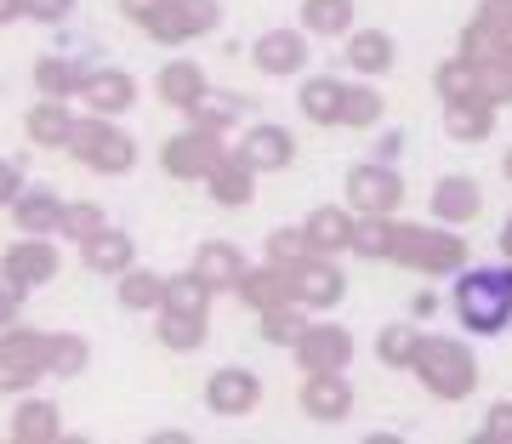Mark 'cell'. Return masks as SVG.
<instances>
[{
  "label": "cell",
  "instance_id": "obj_1",
  "mask_svg": "<svg viewBox=\"0 0 512 444\" xmlns=\"http://www.w3.org/2000/svg\"><path fill=\"white\" fill-rule=\"evenodd\" d=\"M456 319L473 336H501L512 331V262L495 268H461L456 274Z\"/></svg>",
  "mask_w": 512,
  "mask_h": 444
},
{
  "label": "cell",
  "instance_id": "obj_2",
  "mask_svg": "<svg viewBox=\"0 0 512 444\" xmlns=\"http://www.w3.org/2000/svg\"><path fill=\"white\" fill-rule=\"evenodd\" d=\"M387 262H399L410 274H461L467 268V240L444 222H399L387 234Z\"/></svg>",
  "mask_w": 512,
  "mask_h": 444
},
{
  "label": "cell",
  "instance_id": "obj_3",
  "mask_svg": "<svg viewBox=\"0 0 512 444\" xmlns=\"http://www.w3.org/2000/svg\"><path fill=\"white\" fill-rule=\"evenodd\" d=\"M416 382L433 399H444V405H456V399H467V393L478 388V359L467 342H456V336H421L416 348Z\"/></svg>",
  "mask_w": 512,
  "mask_h": 444
},
{
  "label": "cell",
  "instance_id": "obj_4",
  "mask_svg": "<svg viewBox=\"0 0 512 444\" xmlns=\"http://www.w3.org/2000/svg\"><path fill=\"white\" fill-rule=\"evenodd\" d=\"M69 154H74L86 171H97V177H126V171L137 166V143H131V137L114 126V120H103V114L74 120Z\"/></svg>",
  "mask_w": 512,
  "mask_h": 444
},
{
  "label": "cell",
  "instance_id": "obj_5",
  "mask_svg": "<svg viewBox=\"0 0 512 444\" xmlns=\"http://www.w3.org/2000/svg\"><path fill=\"white\" fill-rule=\"evenodd\" d=\"M461 52L473 57L478 69V97L484 103H512V35H490V29H478V23H467L461 29Z\"/></svg>",
  "mask_w": 512,
  "mask_h": 444
},
{
  "label": "cell",
  "instance_id": "obj_6",
  "mask_svg": "<svg viewBox=\"0 0 512 444\" xmlns=\"http://www.w3.org/2000/svg\"><path fill=\"white\" fill-rule=\"evenodd\" d=\"M222 23V6L217 0H160V12H148L137 29L160 46H188V40L211 35Z\"/></svg>",
  "mask_w": 512,
  "mask_h": 444
},
{
  "label": "cell",
  "instance_id": "obj_7",
  "mask_svg": "<svg viewBox=\"0 0 512 444\" xmlns=\"http://www.w3.org/2000/svg\"><path fill=\"white\" fill-rule=\"evenodd\" d=\"M342 194H348V205L359 217H399L404 177L387 166V160H365V166H353L348 177H342Z\"/></svg>",
  "mask_w": 512,
  "mask_h": 444
},
{
  "label": "cell",
  "instance_id": "obj_8",
  "mask_svg": "<svg viewBox=\"0 0 512 444\" xmlns=\"http://www.w3.org/2000/svg\"><path fill=\"white\" fill-rule=\"evenodd\" d=\"M46 336L52 331H0V393H29L46 376Z\"/></svg>",
  "mask_w": 512,
  "mask_h": 444
},
{
  "label": "cell",
  "instance_id": "obj_9",
  "mask_svg": "<svg viewBox=\"0 0 512 444\" xmlns=\"http://www.w3.org/2000/svg\"><path fill=\"white\" fill-rule=\"evenodd\" d=\"M222 154H228V148H222L217 131L188 126V131H177V137L160 148V171H165V177H177V183H205Z\"/></svg>",
  "mask_w": 512,
  "mask_h": 444
},
{
  "label": "cell",
  "instance_id": "obj_10",
  "mask_svg": "<svg viewBox=\"0 0 512 444\" xmlns=\"http://www.w3.org/2000/svg\"><path fill=\"white\" fill-rule=\"evenodd\" d=\"M63 257H57L52 240H40V234H23L6 257H0V279L6 285H18V291H40V285H52Z\"/></svg>",
  "mask_w": 512,
  "mask_h": 444
},
{
  "label": "cell",
  "instance_id": "obj_11",
  "mask_svg": "<svg viewBox=\"0 0 512 444\" xmlns=\"http://www.w3.org/2000/svg\"><path fill=\"white\" fill-rule=\"evenodd\" d=\"M302 416L319 427H336L353 416V388L342 370H308L302 376Z\"/></svg>",
  "mask_w": 512,
  "mask_h": 444
},
{
  "label": "cell",
  "instance_id": "obj_12",
  "mask_svg": "<svg viewBox=\"0 0 512 444\" xmlns=\"http://www.w3.org/2000/svg\"><path fill=\"white\" fill-rule=\"evenodd\" d=\"M256 405H262L256 370H245V365L211 370V382H205V410H211V416H251Z\"/></svg>",
  "mask_w": 512,
  "mask_h": 444
},
{
  "label": "cell",
  "instance_id": "obj_13",
  "mask_svg": "<svg viewBox=\"0 0 512 444\" xmlns=\"http://www.w3.org/2000/svg\"><path fill=\"white\" fill-rule=\"evenodd\" d=\"M291 353H296V365H302V376H308V370H348L353 365V336L325 319V325H308V331L296 336Z\"/></svg>",
  "mask_w": 512,
  "mask_h": 444
},
{
  "label": "cell",
  "instance_id": "obj_14",
  "mask_svg": "<svg viewBox=\"0 0 512 444\" xmlns=\"http://www.w3.org/2000/svg\"><path fill=\"white\" fill-rule=\"evenodd\" d=\"M234 154L256 171V177H268V171H285V166L296 160V137H291L285 126H268V120H256V126H245V137H239Z\"/></svg>",
  "mask_w": 512,
  "mask_h": 444
},
{
  "label": "cell",
  "instance_id": "obj_15",
  "mask_svg": "<svg viewBox=\"0 0 512 444\" xmlns=\"http://www.w3.org/2000/svg\"><path fill=\"white\" fill-rule=\"evenodd\" d=\"M291 291L308 314H325V308H336L348 296V279H342V268L330 257H308L302 268H291Z\"/></svg>",
  "mask_w": 512,
  "mask_h": 444
},
{
  "label": "cell",
  "instance_id": "obj_16",
  "mask_svg": "<svg viewBox=\"0 0 512 444\" xmlns=\"http://www.w3.org/2000/svg\"><path fill=\"white\" fill-rule=\"evenodd\" d=\"M251 63L262 74H274V80H296L302 63H308V29H268V35H256Z\"/></svg>",
  "mask_w": 512,
  "mask_h": 444
},
{
  "label": "cell",
  "instance_id": "obj_17",
  "mask_svg": "<svg viewBox=\"0 0 512 444\" xmlns=\"http://www.w3.org/2000/svg\"><path fill=\"white\" fill-rule=\"evenodd\" d=\"M80 103H86V114H103V120H120V114L137 103V80H131L126 69H86V80H80Z\"/></svg>",
  "mask_w": 512,
  "mask_h": 444
},
{
  "label": "cell",
  "instance_id": "obj_18",
  "mask_svg": "<svg viewBox=\"0 0 512 444\" xmlns=\"http://www.w3.org/2000/svg\"><path fill=\"white\" fill-rule=\"evenodd\" d=\"M478 211H484V188H478V177L450 171V177L433 183V222H444V228H467Z\"/></svg>",
  "mask_w": 512,
  "mask_h": 444
},
{
  "label": "cell",
  "instance_id": "obj_19",
  "mask_svg": "<svg viewBox=\"0 0 512 444\" xmlns=\"http://www.w3.org/2000/svg\"><path fill=\"white\" fill-rule=\"evenodd\" d=\"M154 92H160L165 109H194L205 92H211V80H205V69L194 63V57H171L160 74H154Z\"/></svg>",
  "mask_w": 512,
  "mask_h": 444
},
{
  "label": "cell",
  "instance_id": "obj_20",
  "mask_svg": "<svg viewBox=\"0 0 512 444\" xmlns=\"http://www.w3.org/2000/svg\"><path fill=\"white\" fill-rule=\"evenodd\" d=\"M80 262H86L92 274L120 279V274L131 268V262H137V245H131L126 228H109V222H103V228H97L92 240H80Z\"/></svg>",
  "mask_w": 512,
  "mask_h": 444
},
{
  "label": "cell",
  "instance_id": "obj_21",
  "mask_svg": "<svg viewBox=\"0 0 512 444\" xmlns=\"http://www.w3.org/2000/svg\"><path fill=\"white\" fill-rule=\"evenodd\" d=\"M234 291H239V302H245L251 314H268V308H279V302H296L291 268H274V262H262V268H245Z\"/></svg>",
  "mask_w": 512,
  "mask_h": 444
},
{
  "label": "cell",
  "instance_id": "obj_22",
  "mask_svg": "<svg viewBox=\"0 0 512 444\" xmlns=\"http://www.w3.org/2000/svg\"><path fill=\"white\" fill-rule=\"evenodd\" d=\"M353 205H319V211H308V222H302V234H308L313 257H336V251H348L353 245Z\"/></svg>",
  "mask_w": 512,
  "mask_h": 444
},
{
  "label": "cell",
  "instance_id": "obj_23",
  "mask_svg": "<svg viewBox=\"0 0 512 444\" xmlns=\"http://www.w3.org/2000/svg\"><path fill=\"white\" fill-rule=\"evenodd\" d=\"M23 131H29V143L35 148H69V131H74L69 97H40V103H29Z\"/></svg>",
  "mask_w": 512,
  "mask_h": 444
},
{
  "label": "cell",
  "instance_id": "obj_24",
  "mask_svg": "<svg viewBox=\"0 0 512 444\" xmlns=\"http://www.w3.org/2000/svg\"><path fill=\"white\" fill-rule=\"evenodd\" d=\"M12 222H18V234H40V240H57V217H63V194L52 188H23L18 200L6 205Z\"/></svg>",
  "mask_w": 512,
  "mask_h": 444
},
{
  "label": "cell",
  "instance_id": "obj_25",
  "mask_svg": "<svg viewBox=\"0 0 512 444\" xmlns=\"http://www.w3.org/2000/svg\"><path fill=\"white\" fill-rule=\"evenodd\" d=\"M393 63H399V46H393L387 29H353V35H348V69L353 74L376 80V74H387Z\"/></svg>",
  "mask_w": 512,
  "mask_h": 444
},
{
  "label": "cell",
  "instance_id": "obj_26",
  "mask_svg": "<svg viewBox=\"0 0 512 444\" xmlns=\"http://www.w3.org/2000/svg\"><path fill=\"white\" fill-rule=\"evenodd\" d=\"M205 188H211V200H217V205H228V211H239V205H245V200L256 194V171L245 166V160H239L234 148H228V154H222L217 166H211V177H205Z\"/></svg>",
  "mask_w": 512,
  "mask_h": 444
},
{
  "label": "cell",
  "instance_id": "obj_27",
  "mask_svg": "<svg viewBox=\"0 0 512 444\" xmlns=\"http://www.w3.org/2000/svg\"><path fill=\"white\" fill-rule=\"evenodd\" d=\"M342 80H330V74H313V80H302V92H296V109H302V120L308 126H342Z\"/></svg>",
  "mask_w": 512,
  "mask_h": 444
},
{
  "label": "cell",
  "instance_id": "obj_28",
  "mask_svg": "<svg viewBox=\"0 0 512 444\" xmlns=\"http://www.w3.org/2000/svg\"><path fill=\"white\" fill-rule=\"evenodd\" d=\"M12 439H18V444H57V439H63V416H57V405L23 393L18 410H12Z\"/></svg>",
  "mask_w": 512,
  "mask_h": 444
},
{
  "label": "cell",
  "instance_id": "obj_29",
  "mask_svg": "<svg viewBox=\"0 0 512 444\" xmlns=\"http://www.w3.org/2000/svg\"><path fill=\"white\" fill-rule=\"evenodd\" d=\"M444 131H450L456 143H484L495 131V103H484V97H456V103H444Z\"/></svg>",
  "mask_w": 512,
  "mask_h": 444
},
{
  "label": "cell",
  "instance_id": "obj_30",
  "mask_svg": "<svg viewBox=\"0 0 512 444\" xmlns=\"http://www.w3.org/2000/svg\"><path fill=\"white\" fill-rule=\"evenodd\" d=\"M194 274H200L211 291H234L239 274H245V257H239L228 240H205L200 251H194Z\"/></svg>",
  "mask_w": 512,
  "mask_h": 444
},
{
  "label": "cell",
  "instance_id": "obj_31",
  "mask_svg": "<svg viewBox=\"0 0 512 444\" xmlns=\"http://www.w3.org/2000/svg\"><path fill=\"white\" fill-rule=\"evenodd\" d=\"M302 29L319 40H348L353 35V0H302Z\"/></svg>",
  "mask_w": 512,
  "mask_h": 444
},
{
  "label": "cell",
  "instance_id": "obj_32",
  "mask_svg": "<svg viewBox=\"0 0 512 444\" xmlns=\"http://www.w3.org/2000/svg\"><path fill=\"white\" fill-rule=\"evenodd\" d=\"M114 291H120V308H131V314H160V302H165V279L131 262L126 274H120V285H114Z\"/></svg>",
  "mask_w": 512,
  "mask_h": 444
},
{
  "label": "cell",
  "instance_id": "obj_33",
  "mask_svg": "<svg viewBox=\"0 0 512 444\" xmlns=\"http://www.w3.org/2000/svg\"><path fill=\"white\" fill-rule=\"evenodd\" d=\"M86 365H92L86 336H74V331H52V336H46V376H63V382H74Z\"/></svg>",
  "mask_w": 512,
  "mask_h": 444
},
{
  "label": "cell",
  "instance_id": "obj_34",
  "mask_svg": "<svg viewBox=\"0 0 512 444\" xmlns=\"http://www.w3.org/2000/svg\"><path fill=\"white\" fill-rule=\"evenodd\" d=\"M211 296H217V291H211V285L188 268V274L165 279V302H160V308H171V314H200L205 319V314H211Z\"/></svg>",
  "mask_w": 512,
  "mask_h": 444
},
{
  "label": "cell",
  "instance_id": "obj_35",
  "mask_svg": "<svg viewBox=\"0 0 512 444\" xmlns=\"http://www.w3.org/2000/svg\"><path fill=\"white\" fill-rule=\"evenodd\" d=\"M433 92H439V103H456V97H478V69H473V57H467V52L444 57L439 69H433Z\"/></svg>",
  "mask_w": 512,
  "mask_h": 444
},
{
  "label": "cell",
  "instance_id": "obj_36",
  "mask_svg": "<svg viewBox=\"0 0 512 444\" xmlns=\"http://www.w3.org/2000/svg\"><path fill=\"white\" fill-rule=\"evenodd\" d=\"M80 80H86V69H80L74 57H40L35 63V92L40 97H74Z\"/></svg>",
  "mask_w": 512,
  "mask_h": 444
},
{
  "label": "cell",
  "instance_id": "obj_37",
  "mask_svg": "<svg viewBox=\"0 0 512 444\" xmlns=\"http://www.w3.org/2000/svg\"><path fill=\"white\" fill-rule=\"evenodd\" d=\"M416 348H421L416 325H382V331H376V359H382L387 370H410L416 365Z\"/></svg>",
  "mask_w": 512,
  "mask_h": 444
},
{
  "label": "cell",
  "instance_id": "obj_38",
  "mask_svg": "<svg viewBox=\"0 0 512 444\" xmlns=\"http://www.w3.org/2000/svg\"><path fill=\"white\" fill-rule=\"evenodd\" d=\"M154 336H160V348H171V353H194L205 342V319L200 314H171V308H160Z\"/></svg>",
  "mask_w": 512,
  "mask_h": 444
},
{
  "label": "cell",
  "instance_id": "obj_39",
  "mask_svg": "<svg viewBox=\"0 0 512 444\" xmlns=\"http://www.w3.org/2000/svg\"><path fill=\"white\" fill-rule=\"evenodd\" d=\"M256 319H262V342H274V348H291L296 336L308 331V308L302 302H279V308H268Z\"/></svg>",
  "mask_w": 512,
  "mask_h": 444
},
{
  "label": "cell",
  "instance_id": "obj_40",
  "mask_svg": "<svg viewBox=\"0 0 512 444\" xmlns=\"http://www.w3.org/2000/svg\"><path fill=\"white\" fill-rule=\"evenodd\" d=\"M382 92L376 86H348L342 92V126L348 131H370V126H382Z\"/></svg>",
  "mask_w": 512,
  "mask_h": 444
},
{
  "label": "cell",
  "instance_id": "obj_41",
  "mask_svg": "<svg viewBox=\"0 0 512 444\" xmlns=\"http://www.w3.org/2000/svg\"><path fill=\"white\" fill-rule=\"evenodd\" d=\"M188 114H194V126H200V131H217V137H222V131L234 126L239 114H245V97H234V92H222V97H217V92H205Z\"/></svg>",
  "mask_w": 512,
  "mask_h": 444
},
{
  "label": "cell",
  "instance_id": "obj_42",
  "mask_svg": "<svg viewBox=\"0 0 512 444\" xmlns=\"http://www.w3.org/2000/svg\"><path fill=\"white\" fill-rule=\"evenodd\" d=\"M387 234H393V217H353V257L365 262H387Z\"/></svg>",
  "mask_w": 512,
  "mask_h": 444
},
{
  "label": "cell",
  "instance_id": "obj_43",
  "mask_svg": "<svg viewBox=\"0 0 512 444\" xmlns=\"http://www.w3.org/2000/svg\"><path fill=\"white\" fill-rule=\"evenodd\" d=\"M103 211H97V205H86V200H74V205H63V217H57V240H92L97 228H103Z\"/></svg>",
  "mask_w": 512,
  "mask_h": 444
},
{
  "label": "cell",
  "instance_id": "obj_44",
  "mask_svg": "<svg viewBox=\"0 0 512 444\" xmlns=\"http://www.w3.org/2000/svg\"><path fill=\"white\" fill-rule=\"evenodd\" d=\"M308 257H313V245H308L302 228H274V234H268V262H274V268H302Z\"/></svg>",
  "mask_w": 512,
  "mask_h": 444
},
{
  "label": "cell",
  "instance_id": "obj_45",
  "mask_svg": "<svg viewBox=\"0 0 512 444\" xmlns=\"http://www.w3.org/2000/svg\"><path fill=\"white\" fill-rule=\"evenodd\" d=\"M478 444H512V399H501V405L484 410V427L473 433Z\"/></svg>",
  "mask_w": 512,
  "mask_h": 444
},
{
  "label": "cell",
  "instance_id": "obj_46",
  "mask_svg": "<svg viewBox=\"0 0 512 444\" xmlns=\"http://www.w3.org/2000/svg\"><path fill=\"white\" fill-rule=\"evenodd\" d=\"M473 23L478 29H490V35H512V0H478Z\"/></svg>",
  "mask_w": 512,
  "mask_h": 444
},
{
  "label": "cell",
  "instance_id": "obj_47",
  "mask_svg": "<svg viewBox=\"0 0 512 444\" xmlns=\"http://www.w3.org/2000/svg\"><path fill=\"white\" fill-rule=\"evenodd\" d=\"M74 12V0H23V18L35 23H63Z\"/></svg>",
  "mask_w": 512,
  "mask_h": 444
},
{
  "label": "cell",
  "instance_id": "obj_48",
  "mask_svg": "<svg viewBox=\"0 0 512 444\" xmlns=\"http://www.w3.org/2000/svg\"><path fill=\"white\" fill-rule=\"evenodd\" d=\"M23 188H29V183H23V171H18V160H0V211H6V205L18 200Z\"/></svg>",
  "mask_w": 512,
  "mask_h": 444
},
{
  "label": "cell",
  "instance_id": "obj_49",
  "mask_svg": "<svg viewBox=\"0 0 512 444\" xmlns=\"http://www.w3.org/2000/svg\"><path fill=\"white\" fill-rule=\"evenodd\" d=\"M18 308H23V291L0 279V331H12V325H18Z\"/></svg>",
  "mask_w": 512,
  "mask_h": 444
},
{
  "label": "cell",
  "instance_id": "obj_50",
  "mask_svg": "<svg viewBox=\"0 0 512 444\" xmlns=\"http://www.w3.org/2000/svg\"><path fill=\"white\" fill-rule=\"evenodd\" d=\"M120 12H126L131 23H143L148 12H160V0H120Z\"/></svg>",
  "mask_w": 512,
  "mask_h": 444
},
{
  "label": "cell",
  "instance_id": "obj_51",
  "mask_svg": "<svg viewBox=\"0 0 512 444\" xmlns=\"http://www.w3.org/2000/svg\"><path fill=\"white\" fill-rule=\"evenodd\" d=\"M399 148H404V137L393 131V137H382V143H376V160H387V166H393V160H399Z\"/></svg>",
  "mask_w": 512,
  "mask_h": 444
},
{
  "label": "cell",
  "instance_id": "obj_52",
  "mask_svg": "<svg viewBox=\"0 0 512 444\" xmlns=\"http://www.w3.org/2000/svg\"><path fill=\"white\" fill-rule=\"evenodd\" d=\"M23 18V0H0V29H6V23H18Z\"/></svg>",
  "mask_w": 512,
  "mask_h": 444
},
{
  "label": "cell",
  "instance_id": "obj_53",
  "mask_svg": "<svg viewBox=\"0 0 512 444\" xmlns=\"http://www.w3.org/2000/svg\"><path fill=\"white\" fill-rule=\"evenodd\" d=\"M501 257H507V262H512V217H507V222H501Z\"/></svg>",
  "mask_w": 512,
  "mask_h": 444
},
{
  "label": "cell",
  "instance_id": "obj_54",
  "mask_svg": "<svg viewBox=\"0 0 512 444\" xmlns=\"http://www.w3.org/2000/svg\"><path fill=\"white\" fill-rule=\"evenodd\" d=\"M501 171H507V183H512V148H507V160H501Z\"/></svg>",
  "mask_w": 512,
  "mask_h": 444
}]
</instances>
